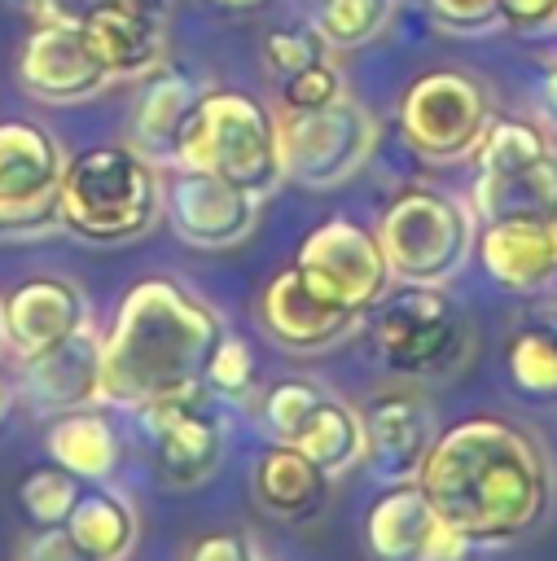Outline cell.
I'll list each match as a JSON object with an SVG mask.
<instances>
[{
    "instance_id": "cell-9",
    "label": "cell",
    "mask_w": 557,
    "mask_h": 561,
    "mask_svg": "<svg viewBox=\"0 0 557 561\" xmlns=\"http://www.w3.org/2000/svg\"><path fill=\"white\" fill-rule=\"evenodd\" d=\"M294 267L320 289L329 294L338 307L364 316L386 289H390V267L382 254L377 232H368L355 219H325L320 228L307 232V241L298 245Z\"/></svg>"
},
{
    "instance_id": "cell-43",
    "label": "cell",
    "mask_w": 557,
    "mask_h": 561,
    "mask_svg": "<svg viewBox=\"0 0 557 561\" xmlns=\"http://www.w3.org/2000/svg\"><path fill=\"white\" fill-rule=\"evenodd\" d=\"M215 4H224V9H254V4H263V0H215Z\"/></svg>"
},
{
    "instance_id": "cell-8",
    "label": "cell",
    "mask_w": 557,
    "mask_h": 561,
    "mask_svg": "<svg viewBox=\"0 0 557 561\" xmlns=\"http://www.w3.org/2000/svg\"><path fill=\"white\" fill-rule=\"evenodd\" d=\"M487 123H491V101L482 83L465 70H430L412 79L399 96L403 145L425 162L474 158Z\"/></svg>"
},
{
    "instance_id": "cell-7",
    "label": "cell",
    "mask_w": 557,
    "mask_h": 561,
    "mask_svg": "<svg viewBox=\"0 0 557 561\" xmlns=\"http://www.w3.org/2000/svg\"><path fill=\"white\" fill-rule=\"evenodd\" d=\"M373 346L386 359V368L403 377H430L443 373L461 346L465 324L456 302L443 294V285H403L386 289L373 307Z\"/></svg>"
},
{
    "instance_id": "cell-44",
    "label": "cell",
    "mask_w": 557,
    "mask_h": 561,
    "mask_svg": "<svg viewBox=\"0 0 557 561\" xmlns=\"http://www.w3.org/2000/svg\"><path fill=\"white\" fill-rule=\"evenodd\" d=\"M0 346H4V316H0Z\"/></svg>"
},
{
    "instance_id": "cell-36",
    "label": "cell",
    "mask_w": 557,
    "mask_h": 561,
    "mask_svg": "<svg viewBox=\"0 0 557 561\" xmlns=\"http://www.w3.org/2000/svg\"><path fill=\"white\" fill-rule=\"evenodd\" d=\"M61 228L57 202H0V241H35Z\"/></svg>"
},
{
    "instance_id": "cell-4",
    "label": "cell",
    "mask_w": 557,
    "mask_h": 561,
    "mask_svg": "<svg viewBox=\"0 0 557 561\" xmlns=\"http://www.w3.org/2000/svg\"><path fill=\"white\" fill-rule=\"evenodd\" d=\"M171 167H197L215 171L254 197H268L285 180L281 162V127L276 114L263 110L254 96L232 92V88H202L193 101Z\"/></svg>"
},
{
    "instance_id": "cell-20",
    "label": "cell",
    "mask_w": 557,
    "mask_h": 561,
    "mask_svg": "<svg viewBox=\"0 0 557 561\" xmlns=\"http://www.w3.org/2000/svg\"><path fill=\"white\" fill-rule=\"evenodd\" d=\"M202 96V83L180 70V66H154L140 79L136 105H132V145L149 158V162H171L180 127L193 110V101Z\"/></svg>"
},
{
    "instance_id": "cell-3",
    "label": "cell",
    "mask_w": 557,
    "mask_h": 561,
    "mask_svg": "<svg viewBox=\"0 0 557 561\" xmlns=\"http://www.w3.org/2000/svg\"><path fill=\"white\" fill-rule=\"evenodd\" d=\"M162 215V175L136 145H96L66 162L57 219L92 245L145 237Z\"/></svg>"
},
{
    "instance_id": "cell-39",
    "label": "cell",
    "mask_w": 557,
    "mask_h": 561,
    "mask_svg": "<svg viewBox=\"0 0 557 561\" xmlns=\"http://www.w3.org/2000/svg\"><path fill=\"white\" fill-rule=\"evenodd\" d=\"M18 561H96V557H88L66 526H39L22 543V557Z\"/></svg>"
},
{
    "instance_id": "cell-6",
    "label": "cell",
    "mask_w": 557,
    "mask_h": 561,
    "mask_svg": "<svg viewBox=\"0 0 557 561\" xmlns=\"http://www.w3.org/2000/svg\"><path fill=\"white\" fill-rule=\"evenodd\" d=\"M281 162L285 180L303 188L346 184L377 145V118L355 96H338L320 110H281Z\"/></svg>"
},
{
    "instance_id": "cell-29",
    "label": "cell",
    "mask_w": 557,
    "mask_h": 561,
    "mask_svg": "<svg viewBox=\"0 0 557 561\" xmlns=\"http://www.w3.org/2000/svg\"><path fill=\"white\" fill-rule=\"evenodd\" d=\"M509 377L531 399H557V333L522 329L509 346Z\"/></svg>"
},
{
    "instance_id": "cell-34",
    "label": "cell",
    "mask_w": 557,
    "mask_h": 561,
    "mask_svg": "<svg viewBox=\"0 0 557 561\" xmlns=\"http://www.w3.org/2000/svg\"><path fill=\"white\" fill-rule=\"evenodd\" d=\"M346 88H342V70L320 57L303 70H294L289 79H281V110H320L329 101H338Z\"/></svg>"
},
{
    "instance_id": "cell-26",
    "label": "cell",
    "mask_w": 557,
    "mask_h": 561,
    "mask_svg": "<svg viewBox=\"0 0 557 561\" xmlns=\"http://www.w3.org/2000/svg\"><path fill=\"white\" fill-rule=\"evenodd\" d=\"M61 526L96 561H127L136 543V508L114 491H79Z\"/></svg>"
},
{
    "instance_id": "cell-22",
    "label": "cell",
    "mask_w": 557,
    "mask_h": 561,
    "mask_svg": "<svg viewBox=\"0 0 557 561\" xmlns=\"http://www.w3.org/2000/svg\"><path fill=\"white\" fill-rule=\"evenodd\" d=\"M474 219H557V149L513 171L474 175Z\"/></svg>"
},
{
    "instance_id": "cell-14",
    "label": "cell",
    "mask_w": 557,
    "mask_h": 561,
    "mask_svg": "<svg viewBox=\"0 0 557 561\" xmlns=\"http://www.w3.org/2000/svg\"><path fill=\"white\" fill-rule=\"evenodd\" d=\"M364 465L377 482H417V469L434 443V412L430 403L399 386V390H386L377 394L364 412Z\"/></svg>"
},
{
    "instance_id": "cell-33",
    "label": "cell",
    "mask_w": 557,
    "mask_h": 561,
    "mask_svg": "<svg viewBox=\"0 0 557 561\" xmlns=\"http://www.w3.org/2000/svg\"><path fill=\"white\" fill-rule=\"evenodd\" d=\"M320 57H329V48H325V39L316 35V26H281V31H272V35L263 39V66H268V75H272L276 83L289 79L294 70L320 61Z\"/></svg>"
},
{
    "instance_id": "cell-2",
    "label": "cell",
    "mask_w": 557,
    "mask_h": 561,
    "mask_svg": "<svg viewBox=\"0 0 557 561\" xmlns=\"http://www.w3.org/2000/svg\"><path fill=\"white\" fill-rule=\"evenodd\" d=\"M219 337L224 324L197 294L171 276H145L101 337V399L140 408L202 390V368Z\"/></svg>"
},
{
    "instance_id": "cell-21",
    "label": "cell",
    "mask_w": 557,
    "mask_h": 561,
    "mask_svg": "<svg viewBox=\"0 0 557 561\" xmlns=\"http://www.w3.org/2000/svg\"><path fill=\"white\" fill-rule=\"evenodd\" d=\"M61 171L66 153L39 123H0V202H57Z\"/></svg>"
},
{
    "instance_id": "cell-17",
    "label": "cell",
    "mask_w": 557,
    "mask_h": 561,
    "mask_svg": "<svg viewBox=\"0 0 557 561\" xmlns=\"http://www.w3.org/2000/svg\"><path fill=\"white\" fill-rule=\"evenodd\" d=\"M22 394L35 412L92 408L101 399V337L92 324L22 359Z\"/></svg>"
},
{
    "instance_id": "cell-19",
    "label": "cell",
    "mask_w": 557,
    "mask_h": 561,
    "mask_svg": "<svg viewBox=\"0 0 557 561\" xmlns=\"http://www.w3.org/2000/svg\"><path fill=\"white\" fill-rule=\"evenodd\" d=\"M96 61L105 66L110 79H145L154 66L167 57V31L162 13L145 0H118L101 18L83 26Z\"/></svg>"
},
{
    "instance_id": "cell-15",
    "label": "cell",
    "mask_w": 557,
    "mask_h": 561,
    "mask_svg": "<svg viewBox=\"0 0 557 561\" xmlns=\"http://www.w3.org/2000/svg\"><path fill=\"white\" fill-rule=\"evenodd\" d=\"M364 535L377 561H461L469 552V543L434 517L417 482H390V491L368 508Z\"/></svg>"
},
{
    "instance_id": "cell-40",
    "label": "cell",
    "mask_w": 557,
    "mask_h": 561,
    "mask_svg": "<svg viewBox=\"0 0 557 561\" xmlns=\"http://www.w3.org/2000/svg\"><path fill=\"white\" fill-rule=\"evenodd\" d=\"M189 561H263L241 535H206Z\"/></svg>"
},
{
    "instance_id": "cell-11",
    "label": "cell",
    "mask_w": 557,
    "mask_h": 561,
    "mask_svg": "<svg viewBox=\"0 0 557 561\" xmlns=\"http://www.w3.org/2000/svg\"><path fill=\"white\" fill-rule=\"evenodd\" d=\"M259 202L250 188L197 167H171L162 180V215L197 250L241 245L259 224Z\"/></svg>"
},
{
    "instance_id": "cell-42",
    "label": "cell",
    "mask_w": 557,
    "mask_h": 561,
    "mask_svg": "<svg viewBox=\"0 0 557 561\" xmlns=\"http://www.w3.org/2000/svg\"><path fill=\"white\" fill-rule=\"evenodd\" d=\"M9 403H13V386H9V381H4V373H0V421H4Z\"/></svg>"
},
{
    "instance_id": "cell-37",
    "label": "cell",
    "mask_w": 557,
    "mask_h": 561,
    "mask_svg": "<svg viewBox=\"0 0 557 561\" xmlns=\"http://www.w3.org/2000/svg\"><path fill=\"white\" fill-rule=\"evenodd\" d=\"M500 26L522 39L557 35V0H500Z\"/></svg>"
},
{
    "instance_id": "cell-30",
    "label": "cell",
    "mask_w": 557,
    "mask_h": 561,
    "mask_svg": "<svg viewBox=\"0 0 557 561\" xmlns=\"http://www.w3.org/2000/svg\"><path fill=\"white\" fill-rule=\"evenodd\" d=\"M18 500H22V508L35 526H61L66 513L75 508V500H79V478L70 469H61L57 460L35 465L18 482Z\"/></svg>"
},
{
    "instance_id": "cell-13",
    "label": "cell",
    "mask_w": 557,
    "mask_h": 561,
    "mask_svg": "<svg viewBox=\"0 0 557 561\" xmlns=\"http://www.w3.org/2000/svg\"><path fill=\"white\" fill-rule=\"evenodd\" d=\"M360 316L338 307L329 294H320L294 263L281 267L263 294H259V324L268 329V337L285 351H298V355H311V351H325L333 346L338 337L351 333Z\"/></svg>"
},
{
    "instance_id": "cell-23",
    "label": "cell",
    "mask_w": 557,
    "mask_h": 561,
    "mask_svg": "<svg viewBox=\"0 0 557 561\" xmlns=\"http://www.w3.org/2000/svg\"><path fill=\"white\" fill-rule=\"evenodd\" d=\"M44 447L48 456L70 469L79 482H105L114 469H118V456H123V443H118V430L110 425V416H101L96 408H70V412H57L48 434H44Z\"/></svg>"
},
{
    "instance_id": "cell-35",
    "label": "cell",
    "mask_w": 557,
    "mask_h": 561,
    "mask_svg": "<svg viewBox=\"0 0 557 561\" xmlns=\"http://www.w3.org/2000/svg\"><path fill=\"white\" fill-rule=\"evenodd\" d=\"M430 13L452 35H482L500 26V0H430Z\"/></svg>"
},
{
    "instance_id": "cell-38",
    "label": "cell",
    "mask_w": 557,
    "mask_h": 561,
    "mask_svg": "<svg viewBox=\"0 0 557 561\" xmlns=\"http://www.w3.org/2000/svg\"><path fill=\"white\" fill-rule=\"evenodd\" d=\"M110 4L118 0H18V9L35 18V26H88Z\"/></svg>"
},
{
    "instance_id": "cell-16",
    "label": "cell",
    "mask_w": 557,
    "mask_h": 561,
    "mask_svg": "<svg viewBox=\"0 0 557 561\" xmlns=\"http://www.w3.org/2000/svg\"><path fill=\"white\" fill-rule=\"evenodd\" d=\"M0 316H4V346H13L18 359L39 355L61 337L79 333L83 324H92L83 289L66 276H31L0 302Z\"/></svg>"
},
{
    "instance_id": "cell-1",
    "label": "cell",
    "mask_w": 557,
    "mask_h": 561,
    "mask_svg": "<svg viewBox=\"0 0 557 561\" xmlns=\"http://www.w3.org/2000/svg\"><path fill=\"white\" fill-rule=\"evenodd\" d=\"M417 486L434 517L469 548L526 535L553 500L544 447L500 416H469L434 434L417 469Z\"/></svg>"
},
{
    "instance_id": "cell-27",
    "label": "cell",
    "mask_w": 557,
    "mask_h": 561,
    "mask_svg": "<svg viewBox=\"0 0 557 561\" xmlns=\"http://www.w3.org/2000/svg\"><path fill=\"white\" fill-rule=\"evenodd\" d=\"M390 13H395V0H316L311 26L329 53H351L377 39Z\"/></svg>"
},
{
    "instance_id": "cell-28",
    "label": "cell",
    "mask_w": 557,
    "mask_h": 561,
    "mask_svg": "<svg viewBox=\"0 0 557 561\" xmlns=\"http://www.w3.org/2000/svg\"><path fill=\"white\" fill-rule=\"evenodd\" d=\"M548 136L539 123L526 118H491L478 149H474V167L478 171H513L522 162H535L539 153H548Z\"/></svg>"
},
{
    "instance_id": "cell-18",
    "label": "cell",
    "mask_w": 557,
    "mask_h": 561,
    "mask_svg": "<svg viewBox=\"0 0 557 561\" xmlns=\"http://www.w3.org/2000/svg\"><path fill=\"white\" fill-rule=\"evenodd\" d=\"M478 259L509 294H539L557 285V219H500L482 224Z\"/></svg>"
},
{
    "instance_id": "cell-41",
    "label": "cell",
    "mask_w": 557,
    "mask_h": 561,
    "mask_svg": "<svg viewBox=\"0 0 557 561\" xmlns=\"http://www.w3.org/2000/svg\"><path fill=\"white\" fill-rule=\"evenodd\" d=\"M539 114L557 127V66L544 75V83H539Z\"/></svg>"
},
{
    "instance_id": "cell-25",
    "label": "cell",
    "mask_w": 557,
    "mask_h": 561,
    "mask_svg": "<svg viewBox=\"0 0 557 561\" xmlns=\"http://www.w3.org/2000/svg\"><path fill=\"white\" fill-rule=\"evenodd\" d=\"M289 443L307 460H316L329 478H338V473H346V469H355L364 460V421H360V412L351 403L325 394Z\"/></svg>"
},
{
    "instance_id": "cell-24",
    "label": "cell",
    "mask_w": 557,
    "mask_h": 561,
    "mask_svg": "<svg viewBox=\"0 0 557 561\" xmlns=\"http://www.w3.org/2000/svg\"><path fill=\"white\" fill-rule=\"evenodd\" d=\"M325 486H329V473L316 460H307L294 443L268 447L254 465V495L263 508L281 517H307L325 500Z\"/></svg>"
},
{
    "instance_id": "cell-10",
    "label": "cell",
    "mask_w": 557,
    "mask_h": 561,
    "mask_svg": "<svg viewBox=\"0 0 557 561\" xmlns=\"http://www.w3.org/2000/svg\"><path fill=\"white\" fill-rule=\"evenodd\" d=\"M140 434L154 451V473L158 482H167L171 491H189L202 486L224 456V425L215 421V412L197 399V390L189 394H167L154 403L136 408Z\"/></svg>"
},
{
    "instance_id": "cell-12",
    "label": "cell",
    "mask_w": 557,
    "mask_h": 561,
    "mask_svg": "<svg viewBox=\"0 0 557 561\" xmlns=\"http://www.w3.org/2000/svg\"><path fill=\"white\" fill-rule=\"evenodd\" d=\"M18 83L44 105H75L96 96L110 75L96 61L83 26H35L18 53Z\"/></svg>"
},
{
    "instance_id": "cell-5",
    "label": "cell",
    "mask_w": 557,
    "mask_h": 561,
    "mask_svg": "<svg viewBox=\"0 0 557 561\" xmlns=\"http://www.w3.org/2000/svg\"><path fill=\"white\" fill-rule=\"evenodd\" d=\"M377 241L395 280L443 285L465 267L474 250V219L456 197L412 184L386 202Z\"/></svg>"
},
{
    "instance_id": "cell-32",
    "label": "cell",
    "mask_w": 557,
    "mask_h": 561,
    "mask_svg": "<svg viewBox=\"0 0 557 561\" xmlns=\"http://www.w3.org/2000/svg\"><path fill=\"white\" fill-rule=\"evenodd\" d=\"M320 399H325V390H320L316 381H307V377H289V381L272 386L268 399H263V421H268L272 438H276V443H289V438L303 430V421L311 416V408H316Z\"/></svg>"
},
{
    "instance_id": "cell-31",
    "label": "cell",
    "mask_w": 557,
    "mask_h": 561,
    "mask_svg": "<svg viewBox=\"0 0 557 561\" xmlns=\"http://www.w3.org/2000/svg\"><path fill=\"white\" fill-rule=\"evenodd\" d=\"M202 386L219 399H241L254 386V351L246 346V337L224 329V337L215 342V351L202 368Z\"/></svg>"
}]
</instances>
